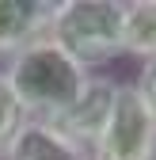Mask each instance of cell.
<instances>
[{
    "mask_svg": "<svg viewBox=\"0 0 156 160\" xmlns=\"http://www.w3.org/2000/svg\"><path fill=\"white\" fill-rule=\"evenodd\" d=\"M4 76L19 99V107H23V118H31V122H57L91 80V72L84 65H76L50 38L15 53L4 65Z\"/></svg>",
    "mask_w": 156,
    "mask_h": 160,
    "instance_id": "1",
    "label": "cell"
},
{
    "mask_svg": "<svg viewBox=\"0 0 156 160\" xmlns=\"http://www.w3.org/2000/svg\"><path fill=\"white\" fill-rule=\"evenodd\" d=\"M126 0H57L50 42H57L88 72L122 53Z\"/></svg>",
    "mask_w": 156,
    "mask_h": 160,
    "instance_id": "2",
    "label": "cell"
},
{
    "mask_svg": "<svg viewBox=\"0 0 156 160\" xmlns=\"http://www.w3.org/2000/svg\"><path fill=\"white\" fill-rule=\"evenodd\" d=\"M4 160H91L84 145L69 141V137L50 126V122H27L15 130L12 145L4 149Z\"/></svg>",
    "mask_w": 156,
    "mask_h": 160,
    "instance_id": "6",
    "label": "cell"
},
{
    "mask_svg": "<svg viewBox=\"0 0 156 160\" xmlns=\"http://www.w3.org/2000/svg\"><path fill=\"white\" fill-rule=\"evenodd\" d=\"M114 99H118V80H110V76H91L88 84H84V92L76 95V103L57 118V122H50V126H57L69 141L84 145V149L91 152L95 141L103 137L107 122H110Z\"/></svg>",
    "mask_w": 156,
    "mask_h": 160,
    "instance_id": "4",
    "label": "cell"
},
{
    "mask_svg": "<svg viewBox=\"0 0 156 160\" xmlns=\"http://www.w3.org/2000/svg\"><path fill=\"white\" fill-rule=\"evenodd\" d=\"M91 160H156V118L133 84H118L110 122L95 141Z\"/></svg>",
    "mask_w": 156,
    "mask_h": 160,
    "instance_id": "3",
    "label": "cell"
},
{
    "mask_svg": "<svg viewBox=\"0 0 156 160\" xmlns=\"http://www.w3.org/2000/svg\"><path fill=\"white\" fill-rule=\"evenodd\" d=\"M122 53L156 61V0H126Z\"/></svg>",
    "mask_w": 156,
    "mask_h": 160,
    "instance_id": "7",
    "label": "cell"
},
{
    "mask_svg": "<svg viewBox=\"0 0 156 160\" xmlns=\"http://www.w3.org/2000/svg\"><path fill=\"white\" fill-rule=\"evenodd\" d=\"M57 0H0V57L23 53L27 46L50 38Z\"/></svg>",
    "mask_w": 156,
    "mask_h": 160,
    "instance_id": "5",
    "label": "cell"
},
{
    "mask_svg": "<svg viewBox=\"0 0 156 160\" xmlns=\"http://www.w3.org/2000/svg\"><path fill=\"white\" fill-rule=\"evenodd\" d=\"M137 95L145 99V107H149V114L156 118V61H145L141 65V76H137Z\"/></svg>",
    "mask_w": 156,
    "mask_h": 160,
    "instance_id": "9",
    "label": "cell"
},
{
    "mask_svg": "<svg viewBox=\"0 0 156 160\" xmlns=\"http://www.w3.org/2000/svg\"><path fill=\"white\" fill-rule=\"evenodd\" d=\"M23 122H27V118H23V107H19V99H15V92L8 84L4 69H0V160H4V149L12 145L15 130L23 126Z\"/></svg>",
    "mask_w": 156,
    "mask_h": 160,
    "instance_id": "8",
    "label": "cell"
}]
</instances>
